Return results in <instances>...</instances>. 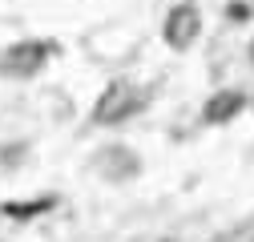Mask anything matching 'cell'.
I'll list each match as a JSON object with an SVG mask.
<instances>
[{"instance_id": "3", "label": "cell", "mask_w": 254, "mask_h": 242, "mask_svg": "<svg viewBox=\"0 0 254 242\" xmlns=\"http://www.w3.org/2000/svg\"><path fill=\"white\" fill-rule=\"evenodd\" d=\"M202 37V8L194 4V0H182V4H174L162 20V41L174 49V53H186L194 49Z\"/></svg>"}, {"instance_id": "2", "label": "cell", "mask_w": 254, "mask_h": 242, "mask_svg": "<svg viewBox=\"0 0 254 242\" xmlns=\"http://www.w3.org/2000/svg\"><path fill=\"white\" fill-rule=\"evenodd\" d=\"M49 53H53L49 41H16L0 53V77H12V81L37 77L49 65Z\"/></svg>"}, {"instance_id": "1", "label": "cell", "mask_w": 254, "mask_h": 242, "mask_svg": "<svg viewBox=\"0 0 254 242\" xmlns=\"http://www.w3.org/2000/svg\"><path fill=\"white\" fill-rule=\"evenodd\" d=\"M149 93L141 85L133 81H109L105 85V93L93 101V125H121V121H129L145 109Z\"/></svg>"}, {"instance_id": "6", "label": "cell", "mask_w": 254, "mask_h": 242, "mask_svg": "<svg viewBox=\"0 0 254 242\" xmlns=\"http://www.w3.org/2000/svg\"><path fill=\"white\" fill-rule=\"evenodd\" d=\"M218 242H254V218H242V222H234L230 230H222Z\"/></svg>"}, {"instance_id": "9", "label": "cell", "mask_w": 254, "mask_h": 242, "mask_svg": "<svg viewBox=\"0 0 254 242\" xmlns=\"http://www.w3.org/2000/svg\"><path fill=\"white\" fill-rule=\"evenodd\" d=\"M166 242H178V238H166Z\"/></svg>"}, {"instance_id": "8", "label": "cell", "mask_w": 254, "mask_h": 242, "mask_svg": "<svg viewBox=\"0 0 254 242\" xmlns=\"http://www.w3.org/2000/svg\"><path fill=\"white\" fill-rule=\"evenodd\" d=\"M250 60H254V41H250Z\"/></svg>"}, {"instance_id": "4", "label": "cell", "mask_w": 254, "mask_h": 242, "mask_svg": "<svg viewBox=\"0 0 254 242\" xmlns=\"http://www.w3.org/2000/svg\"><path fill=\"white\" fill-rule=\"evenodd\" d=\"M242 109H246L242 89H218V93H210V101L202 105V121L206 125H230Z\"/></svg>"}, {"instance_id": "7", "label": "cell", "mask_w": 254, "mask_h": 242, "mask_svg": "<svg viewBox=\"0 0 254 242\" xmlns=\"http://www.w3.org/2000/svg\"><path fill=\"white\" fill-rule=\"evenodd\" d=\"M246 12H250V8H246V4H238V0H234V4H230V16H234V20H242Z\"/></svg>"}, {"instance_id": "5", "label": "cell", "mask_w": 254, "mask_h": 242, "mask_svg": "<svg viewBox=\"0 0 254 242\" xmlns=\"http://www.w3.org/2000/svg\"><path fill=\"white\" fill-rule=\"evenodd\" d=\"M93 166H97V174H105L109 182H125V178H133L141 170L137 154L133 149H125V145H105L97 158H93Z\"/></svg>"}]
</instances>
